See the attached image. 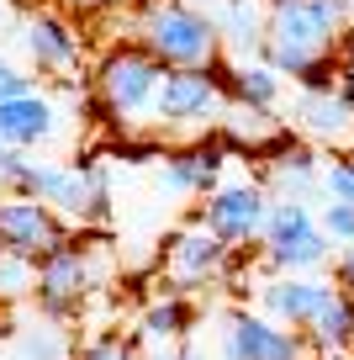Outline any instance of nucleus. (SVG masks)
Masks as SVG:
<instances>
[{"instance_id":"obj_21","label":"nucleus","mask_w":354,"mask_h":360,"mask_svg":"<svg viewBox=\"0 0 354 360\" xmlns=\"http://www.w3.org/2000/svg\"><path fill=\"white\" fill-rule=\"evenodd\" d=\"M307 228H317V212H312L307 202H270V217H265V233H259V249H265V255H275V249H286L291 238H301Z\"/></svg>"},{"instance_id":"obj_17","label":"nucleus","mask_w":354,"mask_h":360,"mask_svg":"<svg viewBox=\"0 0 354 360\" xmlns=\"http://www.w3.org/2000/svg\"><path fill=\"white\" fill-rule=\"evenodd\" d=\"M265 180L275 191V202H312V186H322V159H312V148L291 143L270 159Z\"/></svg>"},{"instance_id":"obj_5","label":"nucleus","mask_w":354,"mask_h":360,"mask_svg":"<svg viewBox=\"0 0 354 360\" xmlns=\"http://www.w3.org/2000/svg\"><path fill=\"white\" fill-rule=\"evenodd\" d=\"M217 355L222 360H322L312 349L307 334L296 328H280L275 318L249 313V307H232L217 328Z\"/></svg>"},{"instance_id":"obj_13","label":"nucleus","mask_w":354,"mask_h":360,"mask_svg":"<svg viewBox=\"0 0 354 360\" xmlns=\"http://www.w3.org/2000/svg\"><path fill=\"white\" fill-rule=\"evenodd\" d=\"M228 265H232V249L201 223L169 238V281H175V292H196V286L222 281Z\"/></svg>"},{"instance_id":"obj_12","label":"nucleus","mask_w":354,"mask_h":360,"mask_svg":"<svg viewBox=\"0 0 354 360\" xmlns=\"http://www.w3.org/2000/svg\"><path fill=\"white\" fill-rule=\"evenodd\" d=\"M328 297H333V281H322V276H265V286H259L265 318H275L280 328H296V334H307L317 323Z\"/></svg>"},{"instance_id":"obj_7","label":"nucleus","mask_w":354,"mask_h":360,"mask_svg":"<svg viewBox=\"0 0 354 360\" xmlns=\"http://www.w3.org/2000/svg\"><path fill=\"white\" fill-rule=\"evenodd\" d=\"M64 244H74V228L53 207L32 202V196H0V249L27 255V259H48Z\"/></svg>"},{"instance_id":"obj_32","label":"nucleus","mask_w":354,"mask_h":360,"mask_svg":"<svg viewBox=\"0 0 354 360\" xmlns=\"http://www.w3.org/2000/svg\"><path fill=\"white\" fill-rule=\"evenodd\" d=\"M74 11H111V6H122V0H69Z\"/></svg>"},{"instance_id":"obj_29","label":"nucleus","mask_w":354,"mask_h":360,"mask_svg":"<svg viewBox=\"0 0 354 360\" xmlns=\"http://www.w3.org/2000/svg\"><path fill=\"white\" fill-rule=\"evenodd\" d=\"M333 281H339V292L354 297V244H343L339 255H333Z\"/></svg>"},{"instance_id":"obj_1","label":"nucleus","mask_w":354,"mask_h":360,"mask_svg":"<svg viewBox=\"0 0 354 360\" xmlns=\"http://www.w3.org/2000/svg\"><path fill=\"white\" fill-rule=\"evenodd\" d=\"M349 27V0H275L259 58L275 75H291L301 85H339L328 75V58L339 53Z\"/></svg>"},{"instance_id":"obj_4","label":"nucleus","mask_w":354,"mask_h":360,"mask_svg":"<svg viewBox=\"0 0 354 360\" xmlns=\"http://www.w3.org/2000/svg\"><path fill=\"white\" fill-rule=\"evenodd\" d=\"M164 75L169 69L159 64L143 43H122V48H111V53L96 64V90H100V101H106L111 117L133 122V117H143V112L159 106Z\"/></svg>"},{"instance_id":"obj_26","label":"nucleus","mask_w":354,"mask_h":360,"mask_svg":"<svg viewBox=\"0 0 354 360\" xmlns=\"http://www.w3.org/2000/svg\"><path fill=\"white\" fill-rule=\"evenodd\" d=\"M317 223H322V233H328L339 249H343V244H354V207H349V202H322Z\"/></svg>"},{"instance_id":"obj_8","label":"nucleus","mask_w":354,"mask_h":360,"mask_svg":"<svg viewBox=\"0 0 354 360\" xmlns=\"http://www.w3.org/2000/svg\"><path fill=\"white\" fill-rule=\"evenodd\" d=\"M96 292V255L85 244H64L48 259H37V307L48 318H69L79 313V302Z\"/></svg>"},{"instance_id":"obj_14","label":"nucleus","mask_w":354,"mask_h":360,"mask_svg":"<svg viewBox=\"0 0 354 360\" xmlns=\"http://www.w3.org/2000/svg\"><path fill=\"white\" fill-rule=\"evenodd\" d=\"M22 48L43 75H69V69H79V58H85L79 32L53 11H37V16L22 22Z\"/></svg>"},{"instance_id":"obj_23","label":"nucleus","mask_w":354,"mask_h":360,"mask_svg":"<svg viewBox=\"0 0 354 360\" xmlns=\"http://www.w3.org/2000/svg\"><path fill=\"white\" fill-rule=\"evenodd\" d=\"M22 297H37V259L0 249V302H22Z\"/></svg>"},{"instance_id":"obj_36","label":"nucleus","mask_w":354,"mask_h":360,"mask_svg":"<svg viewBox=\"0 0 354 360\" xmlns=\"http://www.w3.org/2000/svg\"><path fill=\"white\" fill-rule=\"evenodd\" d=\"M265 6H275V0H265Z\"/></svg>"},{"instance_id":"obj_31","label":"nucleus","mask_w":354,"mask_h":360,"mask_svg":"<svg viewBox=\"0 0 354 360\" xmlns=\"http://www.w3.org/2000/svg\"><path fill=\"white\" fill-rule=\"evenodd\" d=\"M154 360H206V349H201V345H190V339H185V345H175V349H159Z\"/></svg>"},{"instance_id":"obj_38","label":"nucleus","mask_w":354,"mask_h":360,"mask_svg":"<svg viewBox=\"0 0 354 360\" xmlns=\"http://www.w3.org/2000/svg\"><path fill=\"white\" fill-rule=\"evenodd\" d=\"M349 159H354V154H349Z\"/></svg>"},{"instance_id":"obj_20","label":"nucleus","mask_w":354,"mask_h":360,"mask_svg":"<svg viewBox=\"0 0 354 360\" xmlns=\"http://www.w3.org/2000/svg\"><path fill=\"white\" fill-rule=\"evenodd\" d=\"M222 85H228V96L238 106H259V112H270V106L280 101V75L265 64V58L228 64V69H222Z\"/></svg>"},{"instance_id":"obj_25","label":"nucleus","mask_w":354,"mask_h":360,"mask_svg":"<svg viewBox=\"0 0 354 360\" xmlns=\"http://www.w3.org/2000/svg\"><path fill=\"white\" fill-rule=\"evenodd\" d=\"M322 196L354 207V159H328L322 165Z\"/></svg>"},{"instance_id":"obj_24","label":"nucleus","mask_w":354,"mask_h":360,"mask_svg":"<svg viewBox=\"0 0 354 360\" xmlns=\"http://www.w3.org/2000/svg\"><path fill=\"white\" fill-rule=\"evenodd\" d=\"M232 133L238 138H249V143H265V138H275L280 133V122L270 112H259V106H232Z\"/></svg>"},{"instance_id":"obj_11","label":"nucleus","mask_w":354,"mask_h":360,"mask_svg":"<svg viewBox=\"0 0 354 360\" xmlns=\"http://www.w3.org/2000/svg\"><path fill=\"white\" fill-rule=\"evenodd\" d=\"M58 133H64V106H58L43 85L22 90L11 101H0V143L22 148V154H37V148L58 143Z\"/></svg>"},{"instance_id":"obj_19","label":"nucleus","mask_w":354,"mask_h":360,"mask_svg":"<svg viewBox=\"0 0 354 360\" xmlns=\"http://www.w3.org/2000/svg\"><path fill=\"white\" fill-rule=\"evenodd\" d=\"M190 323H196V313H190L185 292H164L159 302L143 307V323H138V334H143L148 345H159V349H175V345H185Z\"/></svg>"},{"instance_id":"obj_2","label":"nucleus","mask_w":354,"mask_h":360,"mask_svg":"<svg viewBox=\"0 0 354 360\" xmlns=\"http://www.w3.org/2000/svg\"><path fill=\"white\" fill-rule=\"evenodd\" d=\"M138 43L164 69H211L217 64V22L206 11H190L180 0H143L138 11Z\"/></svg>"},{"instance_id":"obj_27","label":"nucleus","mask_w":354,"mask_h":360,"mask_svg":"<svg viewBox=\"0 0 354 360\" xmlns=\"http://www.w3.org/2000/svg\"><path fill=\"white\" fill-rule=\"evenodd\" d=\"M79 360H138V345L122 334H96L85 349H79Z\"/></svg>"},{"instance_id":"obj_30","label":"nucleus","mask_w":354,"mask_h":360,"mask_svg":"<svg viewBox=\"0 0 354 360\" xmlns=\"http://www.w3.org/2000/svg\"><path fill=\"white\" fill-rule=\"evenodd\" d=\"M339 85L354 96V27L343 32V43H339Z\"/></svg>"},{"instance_id":"obj_15","label":"nucleus","mask_w":354,"mask_h":360,"mask_svg":"<svg viewBox=\"0 0 354 360\" xmlns=\"http://www.w3.org/2000/svg\"><path fill=\"white\" fill-rule=\"evenodd\" d=\"M217 37L222 48H232V64H249V58L265 53V37H270V6L265 0H222L217 11Z\"/></svg>"},{"instance_id":"obj_22","label":"nucleus","mask_w":354,"mask_h":360,"mask_svg":"<svg viewBox=\"0 0 354 360\" xmlns=\"http://www.w3.org/2000/svg\"><path fill=\"white\" fill-rule=\"evenodd\" d=\"M16 360H69V339L64 328L48 323H22L16 328Z\"/></svg>"},{"instance_id":"obj_35","label":"nucleus","mask_w":354,"mask_h":360,"mask_svg":"<svg viewBox=\"0 0 354 360\" xmlns=\"http://www.w3.org/2000/svg\"><path fill=\"white\" fill-rule=\"evenodd\" d=\"M349 360H354V345H349Z\"/></svg>"},{"instance_id":"obj_28","label":"nucleus","mask_w":354,"mask_h":360,"mask_svg":"<svg viewBox=\"0 0 354 360\" xmlns=\"http://www.w3.org/2000/svg\"><path fill=\"white\" fill-rule=\"evenodd\" d=\"M22 90H32V75L0 53V101H11V96H22Z\"/></svg>"},{"instance_id":"obj_10","label":"nucleus","mask_w":354,"mask_h":360,"mask_svg":"<svg viewBox=\"0 0 354 360\" xmlns=\"http://www.w3.org/2000/svg\"><path fill=\"white\" fill-rule=\"evenodd\" d=\"M296 133L317 148H349L354 154V96L343 85H301Z\"/></svg>"},{"instance_id":"obj_6","label":"nucleus","mask_w":354,"mask_h":360,"mask_svg":"<svg viewBox=\"0 0 354 360\" xmlns=\"http://www.w3.org/2000/svg\"><path fill=\"white\" fill-rule=\"evenodd\" d=\"M270 202L275 196L259 186V180H228L201 202V228L222 238L228 249H244L265 233V217H270Z\"/></svg>"},{"instance_id":"obj_3","label":"nucleus","mask_w":354,"mask_h":360,"mask_svg":"<svg viewBox=\"0 0 354 360\" xmlns=\"http://www.w3.org/2000/svg\"><path fill=\"white\" fill-rule=\"evenodd\" d=\"M11 196H32V202L53 207L69 228L106 223V169L100 165H58V159H32L27 175L16 180Z\"/></svg>"},{"instance_id":"obj_16","label":"nucleus","mask_w":354,"mask_h":360,"mask_svg":"<svg viewBox=\"0 0 354 360\" xmlns=\"http://www.w3.org/2000/svg\"><path fill=\"white\" fill-rule=\"evenodd\" d=\"M217 175H222V154L211 143H196V148H175V154L164 159L159 186H164L169 196H211L217 191Z\"/></svg>"},{"instance_id":"obj_18","label":"nucleus","mask_w":354,"mask_h":360,"mask_svg":"<svg viewBox=\"0 0 354 360\" xmlns=\"http://www.w3.org/2000/svg\"><path fill=\"white\" fill-rule=\"evenodd\" d=\"M307 339H312V349H317L322 360H349V345H354V297L333 286L328 307H322L317 323L307 328Z\"/></svg>"},{"instance_id":"obj_34","label":"nucleus","mask_w":354,"mask_h":360,"mask_svg":"<svg viewBox=\"0 0 354 360\" xmlns=\"http://www.w3.org/2000/svg\"><path fill=\"white\" fill-rule=\"evenodd\" d=\"M11 22V0H0V27Z\"/></svg>"},{"instance_id":"obj_33","label":"nucleus","mask_w":354,"mask_h":360,"mask_svg":"<svg viewBox=\"0 0 354 360\" xmlns=\"http://www.w3.org/2000/svg\"><path fill=\"white\" fill-rule=\"evenodd\" d=\"M180 6H190V11H206V16H211V11L222 6V0H180Z\"/></svg>"},{"instance_id":"obj_37","label":"nucleus","mask_w":354,"mask_h":360,"mask_svg":"<svg viewBox=\"0 0 354 360\" xmlns=\"http://www.w3.org/2000/svg\"><path fill=\"white\" fill-rule=\"evenodd\" d=\"M349 6H354V0H349Z\"/></svg>"},{"instance_id":"obj_9","label":"nucleus","mask_w":354,"mask_h":360,"mask_svg":"<svg viewBox=\"0 0 354 360\" xmlns=\"http://www.w3.org/2000/svg\"><path fill=\"white\" fill-rule=\"evenodd\" d=\"M222 101H228V85H222L217 69H169L154 117L164 127H190V122H211L222 112Z\"/></svg>"}]
</instances>
